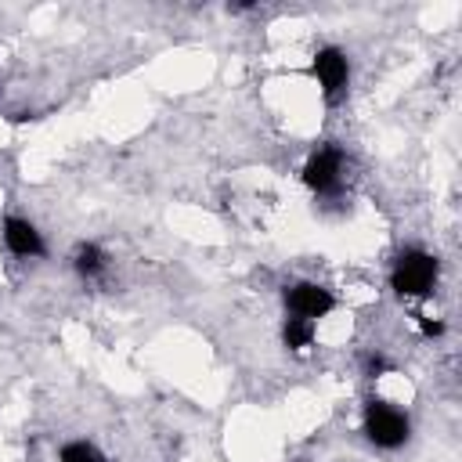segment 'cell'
Returning <instances> with one entry per match:
<instances>
[{
  "label": "cell",
  "instance_id": "obj_3",
  "mask_svg": "<svg viewBox=\"0 0 462 462\" xmlns=\"http://www.w3.org/2000/svg\"><path fill=\"white\" fill-rule=\"evenodd\" d=\"M310 72L314 79L321 83V94L325 101H339V94L346 90V79H350V65H346V54L339 47H321L310 61Z\"/></svg>",
  "mask_w": 462,
  "mask_h": 462
},
{
  "label": "cell",
  "instance_id": "obj_8",
  "mask_svg": "<svg viewBox=\"0 0 462 462\" xmlns=\"http://www.w3.org/2000/svg\"><path fill=\"white\" fill-rule=\"evenodd\" d=\"M282 339H285V346L289 350H307L310 346V339H314V321H307V318H289L285 321V328H282Z\"/></svg>",
  "mask_w": 462,
  "mask_h": 462
},
{
  "label": "cell",
  "instance_id": "obj_10",
  "mask_svg": "<svg viewBox=\"0 0 462 462\" xmlns=\"http://www.w3.org/2000/svg\"><path fill=\"white\" fill-rule=\"evenodd\" d=\"M390 365H386V357H368V375H379V372H386Z\"/></svg>",
  "mask_w": 462,
  "mask_h": 462
},
{
  "label": "cell",
  "instance_id": "obj_1",
  "mask_svg": "<svg viewBox=\"0 0 462 462\" xmlns=\"http://www.w3.org/2000/svg\"><path fill=\"white\" fill-rule=\"evenodd\" d=\"M437 260L422 249H408L397 256L393 263V274H390V285L401 292V296H426L437 282Z\"/></svg>",
  "mask_w": 462,
  "mask_h": 462
},
{
  "label": "cell",
  "instance_id": "obj_5",
  "mask_svg": "<svg viewBox=\"0 0 462 462\" xmlns=\"http://www.w3.org/2000/svg\"><path fill=\"white\" fill-rule=\"evenodd\" d=\"M285 303H289V310H292L296 318L318 321V318H325V314L336 307V296H332L328 289L314 285V282H300V285H292V289L285 292Z\"/></svg>",
  "mask_w": 462,
  "mask_h": 462
},
{
  "label": "cell",
  "instance_id": "obj_7",
  "mask_svg": "<svg viewBox=\"0 0 462 462\" xmlns=\"http://www.w3.org/2000/svg\"><path fill=\"white\" fill-rule=\"evenodd\" d=\"M76 271L83 274V278H97V274H105V267H108V260H105V253L94 245V242H87V245H79L76 249Z\"/></svg>",
  "mask_w": 462,
  "mask_h": 462
},
{
  "label": "cell",
  "instance_id": "obj_2",
  "mask_svg": "<svg viewBox=\"0 0 462 462\" xmlns=\"http://www.w3.org/2000/svg\"><path fill=\"white\" fill-rule=\"evenodd\" d=\"M365 433L375 448H401L408 440V419H404V411H397L383 401H372L365 411Z\"/></svg>",
  "mask_w": 462,
  "mask_h": 462
},
{
  "label": "cell",
  "instance_id": "obj_6",
  "mask_svg": "<svg viewBox=\"0 0 462 462\" xmlns=\"http://www.w3.org/2000/svg\"><path fill=\"white\" fill-rule=\"evenodd\" d=\"M4 242H7V249H11L14 256H40V253H43L40 231H36L29 220H22V217H7V220H4Z\"/></svg>",
  "mask_w": 462,
  "mask_h": 462
},
{
  "label": "cell",
  "instance_id": "obj_9",
  "mask_svg": "<svg viewBox=\"0 0 462 462\" xmlns=\"http://www.w3.org/2000/svg\"><path fill=\"white\" fill-rule=\"evenodd\" d=\"M58 462H105V458H101V451H97L94 444H87V440H72V444L61 448Z\"/></svg>",
  "mask_w": 462,
  "mask_h": 462
},
{
  "label": "cell",
  "instance_id": "obj_11",
  "mask_svg": "<svg viewBox=\"0 0 462 462\" xmlns=\"http://www.w3.org/2000/svg\"><path fill=\"white\" fill-rule=\"evenodd\" d=\"M419 325H422V332H426V336H440V332H444V325H440V321H426V318H422Z\"/></svg>",
  "mask_w": 462,
  "mask_h": 462
},
{
  "label": "cell",
  "instance_id": "obj_4",
  "mask_svg": "<svg viewBox=\"0 0 462 462\" xmlns=\"http://www.w3.org/2000/svg\"><path fill=\"white\" fill-rule=\"evenodd\" d=\"M339 180H343V155H339L336 148H321V152H314V155L307 159V166H303V184H307L310 191L332 195V191L339 188Z\"/></svg>",
  "mask_w": 462,
  "mask_h": 462
}]
</instances>
